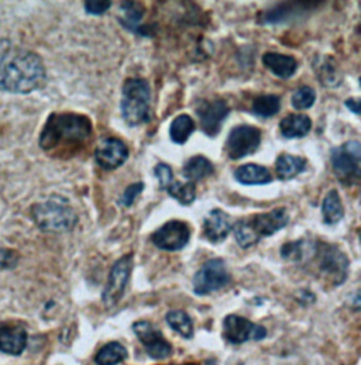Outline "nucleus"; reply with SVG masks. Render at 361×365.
Wrapping results in <instances>:
<instances>
[{
	"label": "nucleus",
	"mask_w": 361,
	"mask_h": 365,
	"mask_svg": "<svg viewBox=\"0 0 361 365\" xmlns=\"http://www.w3.org/2000/svg\"><path fill=\"white\" fill-rule=\"evenodd\" d=\"M134 268V255L128 252L121 257L111 268L106 287L102 292V302L106 309H112L119 304L124 297L126 288L130 282V277Z\"/></svg>",
	"instance_id": "obj_10"
},
{
	"label": "nucleus",
	"mask_w": 361,
	"mask_h": 365,
	"mask_svg": "<svg viewBox=\"0 0 361 365\" xmlns=\"http://www.w3.org/2000/svg\"><path fill=\"white\" fill-rule=\"evenodd\" d=\"M168 326L183 339L193 337V323L185 310H170L166 316Z\"/></svg>",
	"instance_id": "obj_30"
},
{
	"label": "nucleus",
	"mask_w": 361,
	"mask_h": 365,
	"mask_svg": "<svg viewBox=\"0 0 361 365\" xmlns=\"http://www.w3.org/2000/svg\"><path fill=\"white\" fill-rule=\"evenodd\" d=\"M332 171L345 186L359 182L361 175V145L357 140L346 141L330 151Z\"/></svg>",
	"instance_id": "obj_7"
},
{
	"label": "nucleus",
	"mask_w": 361,
	"mask_h": 365,
	"mask_svg": "<svg viewBox=\"0 0 361 365\" xmlns=\"http://www.w3.org/2000/svg\"><path fill=\"white\" fill-rule=\"evenodd\" d=\"M19 264V254L10 248H0V269H13Z\"/></svg>",
	"instance_id": "obj_35"
},
{
	"label": "nucleus",
	"mask_w": 361,
	"mask_h": 365,
	"mask_svg": "<svg viewBox=\"0 0 361 365\" xmlns=\"http://www.w3.org/2000/svg\"><path fill=\"white\" fill-rule=\"evenodd\" d=\"M235 180L244 186H260V185H268L273 182V174L271 171L264 167L254 163L244 164L233 173Z\"/></svg>",
	"instance_id": "obj_23"
},
{
	"label": "nucleus",
	"mask_w": 361,
	"mask_h": 365,
	"mask_svg": "<svg viewBox=\"0 0 361 365\" xmlns=\"http://www.w3.org/2000/svg\"><path fill=\"white\" fill-rule=\"evenodd\" d=\"M267 337V329L255 324L251 320L239 316L229 314L223 320V339L230 344H243L247 341H261Z\"/></svg>",
	"instance_id": "obj_14"
},
{
	"label": "nucleus",
	"mask_w": 361,
	"mask_h": 365,
	"mask_svg": "<svg viewBox=\"0 0 361 365\" xmlns=\"http://www.w3.org/2000/svg\"><path fill=\"white\" fill-rule=\"evenodd\" d=\"M47 83V69L43 58L30 50L0 40V91L14 95H29Z\"/></svg>",
	"instance_id": "obj_1"
},
{
	"label": "nucleus",
	"mask_w": 361,
	"mask_h": 365,
	"mask_svg": "<svg viewBox=\"0 0 361 365\" xmlns=\"http://www.w3.org/2000/svg\"><path fill=\"white\" fill-rule=\"evenodd\" d=\"M280 133L287 140L303 138L312 130V119L305 113H290L280 122Z\"/></svg>",
	"instance_id": "obj_24"
},
{
	"label": "nucleus",
	"mask_w": 361,
	"mask_h": 365,
	"mask_svg": "<svg viewBox=\"0 0 361 365\" xmlns=\"http://www.w3.org/2000/svg\"><path fill=\"white\" fill-rule=\"evenodd\" d=\"M166 190L182 206H189L196 199V183L174 181Z\"/></svg>",
	"instance_id": "obj_31"
},
{
	"label": "nucleus",
	"mask_w": 361,
	"mask_h": 365,
	"mask_svg": "<svg viewBox=\"0 0 361 365\" xmlns=\"http://www.w3.org/2000/svg\"><path fill=\"white\" fill-rule=\"evenodd\" d=\"M186 365H192V364H186Z\"/></svg>",
	"instance_id": "obj_38"
},
{
	"label": "nucleus",
	"mask_w": 361,
	"mask_h": 365,
	"mask_svg": "<svg viewBox=\"0 0 361 365\" xmlns=\"http://www.w3.org/2000/svg\"><path fill=\"white\" fill-rule=\"evenodd\" d=\"M319 3H303V1H284L270 9L263 10L258 14L261 24H281L295 17H300L305 11L312 10Z\"/></svg>",
	"instance_id": "obj_17"
},
{
	"label": "nucleus",
	"mask_w": 361,
	"mask_h": 365,
	"mask_svg": "<svg viewBox=\"0 0 361 365\" xmlns=\"http://www.w3.org/2000/svg\"><path fill=\"white\" fill-rule=\"evenodd\" d=\"M154 175L160 183V189L166 190L171 183L174 182V171L173 168L166 163H158L154 167Z\"/></svg>",
	"instance_id": "obj_34"
},
{
	"label": "nucleus",
	"mask_w": 361,
	"mask_h": 365,
	"mask_svg": "<svg viewBox=\"0 0 361 365\" xmlns=\"http://www.w3.org/2000/svg\"><path fill=\"white\" fill-rule=\"evenodd\" d=\"M316 102V91L309 85L300 86L291 98V105L295 110H307L310 109Z\"/></svg>",
	"instance_id": "obj_32"
},
{
	"label": "nucleus",
	"mask_w": 361,
	"mask_h": 365,
	"mask_svg": "<svg viewBox=\"0 0 361 365\" xmlns=\"http://www.w3.org/2000/svg\"><path fill=\"white\" fill-rule=\"evenodd\" d=\"M121 112L128 127H138L151 119V88L144 78H127L121 88Z\"/></svg>",
	"instance_id": "obj_6"
},
{
	"label": "nucleus",
	"mask_w": 361,
	"mask_h": 365,
	"mask_svg": "<svg viewBox=\"0 0 361 365\" xmlns=\"http://www.w3.org/2000/svg\"><path fill=\"white\" fill-rule=\"evenodd\" d=\"M297 265L317 278L326 287H340L350 271V259L336 244L302 237L301 257Z\"/></svg>",
	"instance_id": "obj_3"
},
{
	"label": "nucleus",
	"mask_w": 361,
	"mask_h": 365,
	"mask_svg": "<svg viewBox=\"0 0 361 365\" xmlns=\"http://www.w3.org/2000/svg\"><path fill=\"white\" fill-rule=\"evenodd\" d=\"M263 140V133L258 127L251 124L235 125L226 138L225 153L233 160L239 161L258 151Z\"/></svg>",
	"instance_id": "obj_9"
},
{
	"label": "nucleus",
	"mask_w": 361,
	"mask_h": 365,
	"mask_svg": "<svg viewBox=\"0 0 361 365\" xmlns=\"http://www.w3.org/2000/svg\"><path fill=\"white\" fill-rule=\"evenodd\" d=\"M29 344V334L24 326L0 323V351L9 356H20Z\"/></svg>",
	"instance_id": "obj_19"
},
{
	"label": "nucleus",
	"mask_w": 361,
	"mask_h": 365,
	"mask_svg": "<svg viewBox=\"0 0 361 365\" xmlns=\"http://www.w3.org/2000/svg\"><path fill=\"white\" fill-rule=\"evenodd\" d=\"M290 212L287 207H274L270 212L254 213L235 223V239L243 250L251 248L263 239L271 237L290 223Z\"/></svg>",
	"instance_id": "obj_4"
},
{
	"label": "nucleus",
	"mask_w": 361,
	"mask_h": 365,
	"mask_svg": "<svg viewBox=\"0 0 361 365\" xmlns=\"http://www.w3.org/2000/svg\"><path fill=\"white\" fill-rule=\"evenodd\" d=\"M235 220L222 209H212L203 219V236L212 244L223 243L233 232Z\"/></svg>",
	"instance_id": "obj_16"
},
{
	"label": "nucleus",
	"mask_w": 361,
	"mask_h": 365,
	"mask_svg": "<svg viewBox=\"0 0 361 365\" xmlns=\"http://www.w3.org/2000/svg\"><path fill=\"white\" fill-rule=\"evenodd\" d=\"M263 65L277 78L290 79L298 71V60L294 56L268 51L261 57Z\"/></svg>",
	"instance_id": "obj_20"
},
{
	"label": "nucleus",
	"mask_w": 361,
	"mask_h": 365,
	"mask_svg": "<svg viewBox=\"0 0 361 365\" xmlns=\"http://www.w3.org/2000/svg\"><path fill=\"white\" fill-rule=\"evenodd\" d=\"M93 135L91 118L73 112L51 113L39 137L40 148L53 158H72Z\"/></svg>",
	"instance_id": "obj_2"
},
{
	"label": "nucleus",
	"mask_w": 361,
	"mask_h": 365,
	"mask_svg": "<svg viewBox=\"0 0 361 365\" xmlns=\"http://www.w3.org/2000/svg\"><path fill=\"white\" fill-rule=\"evenodd\" d=\"M230 284V274L225 259L210 258L200 265L192 279L193 292L205 297L218 292Z\"/></svg>",
	"instance_id": "obj_8"
},
{
	"label": "nucleus",
	"mask_w": 361,
	"mask_h": 365,
	"mask_svg": "<svg viewBox=\"0 0 361 365\" xmlns=\"http://www.w3.org/2000/svg\"><path fill=\"white\" fill-rule=\"evenodd\" d=\"M127 359V350L119 341H111L105 344L95 356L98 365H118Z\"/></svg>",
	"instance_id": "obj_28"
},
{
	"label": "nucleus",
	"mask_w": 361,
	"mask_h": 365,
	"mask_svg": "<svg viewBox=\"0 0 361 365\" xmlns=\"http://www.w3.org/2000/svg\"><path fill=\"white\" fill-rule=\"evenodd\" d=\"M30 216L41 232L53 235L69 233L79 222L69 200L60 195H53L44 202L34 203L30 207Z\"/></svg>",
	"instance_id": "obj_5"
},
{
	"label": "nucleus",
	"mask_w": 361,
	"mask_h": 365,
	"mask_svg": "<svg viewBox=\"0 0 361 365\" xmlns=\"http://www.w3.org/2000/svg\"><path fill=\"white\" fill-rule=\"evenodd\" d=\"M195 113L200 123V130L210 138L219 135L223 123L230 115L228 102L222 98L202 99L195 108Z\"/></svg>",
	"instance_id": "obj_11"
},
{
	"label": "nucleus",
	"mask_w": 361,
	"mask_h": 365,
	"mask_svg": "<svg viewBox=\"0 0 361 365\" xmlns=\"http://www.w3.org/2000/svg\"><path fill=\"white\" fill-rule=\"evenodd\" d=\"M95 161L105 171H115L124 165L130 157L127 144L116 137H106L95 148Z\"/></svg>",
	"instance_id": "obj_15"
},
{
	"label": "nucleus",
	"mask_w": 361,
	"mask_h": 365,
	"mask_svg": "<svg viewBox=\"0 0 361 365\" xmlns=\"http://www.w3.org/2000/svg\"><path fill=\"white\" fill-rule=\"evenodd\" d=\"M215 174L213 163L203 155H193L188 158L180 170V175L186 182H199Z\"/></svg>",
	"instance_id": "obj_21"
},
{
	"label": "nucleus",
	"mask_w": 361,
	"mask_h": 365,
	"mask_svg": "<svg viewBox=\"0 0 361 365\" xmlns=\"http://www.w3.org/2000/svg\"><path fill=\"white\" fill-rule=\"evenodd\" d=\"M195 122L189 115L177 116L170 125V138L174 144L183 145L195 131Z\"/></svg>",
	"instance_id": "obj_29"
},
{
	"label": "nucleus",
	"mask_w": 361,
	"mask_h": 365,
	"mask_svg": "<svg viewBox=\"0 0 361 365\" xmlns=\"http://www.w3.org/2000/svg\"><path fill=\"white\" fill-rule=\"evenodd\" d=\"M190 226L183 220H168L161 227H158L151 236L150 240L158 250L176 252L183 250L190 240Z\"/></svg>",
	"instance_id": "obj_12"
},
{
	"label": "nucleus",
	"mask_w": 361,
	"mask_h": 365,
	"mask_svg": "<svg viewBox=\"0 0 361 365\" xmlns=\"http://www.w3.org/2000/svg\"><path fill=\"white\" fill-rule=\"evenodd\" d=\"M281 110V98L278 95H260L251 103V113L258 119H270Z\"/></svg>",
	"instance_id": "obj_27"
},
{
	"label": "nucleus",
	"mask_w": 361,
	"mask_h": 365,
	"mask_svg": "<svg viewBox=\"0 0 361 365\" xmlns=\"http://www.w3.org/2000/svg\"><path fill=\"white\" fill-rule=\"evenodd\" d=\"M312 66L319 83L323 88L336 89L342 86L345 75L339 62L333 56H316L312 62Z\"/></svg>",
	"instance_id": "obj_18"
},
{
	"label": "nucleus",
	"mask_w": 361,
	"mask_h": 365,
	"mask_svg": "<svg viewBox=\"0 0 361 365\" xmlns=\"http://www.w3.org/2000/svg\"><path fill=\"white\" fill-rule=\"evenodd\" d=\"M322 217L323 223L327 226H335L340 223L345 217V206L337 189H330L322 202Z\"/></svg>",
	"instance_id": "obj_25"
},
{
	"label": "nucleus",
	"mask_w": 361,
	"mask_h": 365,
	"mask_svg": "<svg viewBox=\"0 0 361 365\" xmlns=\"http://www.w3.org/2000/svg\"><path fill=\"white\" fill-rule=\"evenodd\" d=\"M133 331L144 346L147 354L156 360H167L173 354V346L166 340L160 329H157L151 322L138 320L133 324Z\"/></svg>",
	"instance_id": "obj_13"
},
{
	"label": "nucleus",
	"mask_w": 361,
	"mask_h": 365,
	"mask_svg": "<svg viewBox=\"0 0 361 365\" xmlns=\"http://www.w3.org/2000/svg\"><path fill=\"white\" fill-rule=\"evenodd\" d=\"M345 105H346V108L350 110V112H353L355 115H360V99L359 98H350V99H347L346 102H345Z\"/></svg>",
	"instance_id": "obj_37"
},
{
	"label": "nucleus",
	"mask_w": 361,
	"mask_h": 365,
	"mask_svg": "<svg viewBox=\"0 0 361 365\" xmlns=\"http://www.w3.org/2000/svg\"><path fill=\"white\" fill-rule=\"evenodd\" d=\"M144 182H134L128 185L123 193H121V199H119V205L121 207H131L133 203L136 202V199L141 195V192L144 190Z\"/></svg>",
	"instance_id": "obj_33"
},
{
	"label": "nucleus",
	"mask_w": 361,
	"mask_h": 365,
	"mask_svg": "<svg viewBox=\"0 0 361 365\" xmlns=\"http://www.w3.org/2000/svg\"><path fill=\"white\" fill-rule=\"evenodd\" d=\"M307 165L306 158L301 155H293L288 153H283L275 160V175L280 181H291L305 173Z\"/></svg>",
	"instance_id": "obj_22"
},
{
	"label": "nucleus",
	"mask_w": 361,
	"mask_h": 365,
	"mask_svg": "<svg viewBox=\"0 0 361 365\" xmlns=\"http://www.w3.org/2000/svg\"><path fill=\"white\" fill-rule=\"evenodd\" d=\"M112 1H101V0H88L83 3L85 6V11L88 14H92V16H102L105 14L111 7H112Z\"/></svg>",
	"instance_id": "obj_36"
},
{
	"label": "nucleus",
	"mask_w": 361,
	"mask_h": 365,
	"mask_svg": "<svg viewBox=\"0 0 361 365\" xmlns=\"http://www.w3.org/2000/svg\"><path fill=\"white\" fill-rule=\"evenodd\" d=\"M144 14L146 7L140 1H123L121 4V14L118 19L123 29L136 33Z\"/></svg>",
	"instance_id": "obj_26"
}]
</instances>
